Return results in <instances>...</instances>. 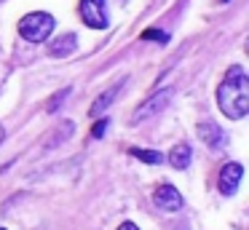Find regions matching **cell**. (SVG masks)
Wrapping results in <instances>:
<instances>
[{"mask_svg":"<svg viewBox=\"0 0 249 230\" xmlns=\"http://www.w3.org/2000/svg\"><path fill=\"white\" fill-rule=\"evenodd\" d=\"M241 177H244V166H241V163H228V166H222L220 179H217V187H220L222 195H236L238 185H241Z\"/></svg>","mask_w":249,"mask_h":230,"instance_id":"5b68a950","label":"cell"},{"mask_svg":"<svg viewBox=\"0 0 249 230\" xmlns=\"http://www.w3.org/2000/svg\"><path fill=\"white\" fill-rule=\"evenodd\" d=\"M75 48H78V37L72 35V32H67V35L56 37V40L51 43L49 53H51V56H67V53H72Z\"/></svg>","mask_w":249,"mask_h":230,"instance_id":"ba28073f","label":"cell"},{"mask_svg":"<svg viewBox=\"0 0 249 230\" xmlns=\"http://www.w3.org/2000/svg\"><path fill=\"white\" fill-rule=\"evenodd\" d=\"M131 155L140 158L142 163H161V160H163L161 153H156V150H142V147H131Z\"/></svg>","mask_w":249,"mask_h":230,"instance_id":"8fae6325","label":"cell"},{"mask_svg":"<svg viewBox=\"0 0 249 230\" xmlns=\"http://www.w3.org/2000/svg\"><path fill=\"white\" fill-rule=\"evenodd\" d=\"M121 86H124V80H121V83H115V86H110V88L105 91V94L99 96L97 102H94V105H91V115H99V112H105V110H107V107H110V102H113L115 96H118Z\"/></svg>","mask_w":249,"mask_h":230,"instance_id":"30bf717a","label":"cell"},{"mask_svg":"<svg viewBox=\"0 0 249 230\" xmlns=\"http://www.w3.org/2000/svg\"><path fill=\"white\" fill-rule=\"evenodd\" d=\"M153 201H156V206L163 209V212H179V209H182V193L174 185H161L153 193Z\"/></svg>","mask_w":249,"mask_h":230,"instance_id":"8992f818","label":"cell"},{"mask_svg":"<svg viewBox=\"0 0 249 230\" xmlns=\"http://www.w3.org/2000/svg\"><path fill=\"white\" fill-rule=\"evenodd\" d=\"M142 40H158V43H166V40H169V35H166V32H161V30H147V32H142Z\"/></svg>","mask_w":249,"mask_h":230,"instance_id":"7c38bea8","label":"cell"},{"mask_svg":"<svg viewBox=\"0 0 249 230\" xmlns=\"http://www.w3.org/2000/svg\"><path fill=\"white\" fill-rule=\"evenodd\" d=\"M198 137L204 139V142L209 144L212 150L225 147V142H228L225 131H222V128L217 126V123H201V126H198Z\"/></svg>","mask_w":249,"mask_h":230,"instance_id":"52a82bcc","label":"cell"},{"mask_svg":"<svg viewBox=\"0 0 249 230\" xmlns=\"http://www.w3.org/2000/svg\"><path fill=\"white\" fill-rule=\"evenodd\" d=\"M169 99H172V88H161V91H156V94H153L150 99L142 102V105L137 107V112L131 115V123L147 121V118H153V115H158V112H163V107L169 105Z\"/></svg>","mask_w":249,"mask_h":230,"instance_id":"277c9868","label":"cell"},{"mask_svg":"<svg viewBox=\"0 0 249 230\" xmlns=\"http://www.w3.org/2000/svg\"><path fill=\"white\" fill-rule=\"evenodd\" d=\"M54 27H56V21H54L51 14H46V11H33V14H27V16L19 19L17 30L27 43H43L46 37L54 32Z\"/></svg>","mask_w":249,"mask_h":230,"instance_id":"7a4b0ae2","label":"cell"},{"mask_svg":"<svg viewBox=\"0 0 249 230\" xmlns=\"http://www.w3.org/2000/svg\"><path fill=\"white\" fill-rule=\"evenodd\" d=\"M0 3H3V0H0Z\"/></svg>","mask_w":249,"mask_h":230,"instance_id":"e0dca14e","label":"cell"},{"mask_svg":"<svg viewBox=\"0 0 249 230\" xmlns=\"http://www.w3.org/2000/svg\"><path fill=\"white\" fill-rule=\"evenodd\" d=\"M105 128H107V121H99V123H97V126H94V128H91V134H94V137H97V139H99V137H105Z\"/></svg>","mask_w":249,"mask_h":230,"instance_id":"4fadbf2b","label":"cell"},{"mask_svg":"<svg viewBox=\"0 0 249 230\" xmlns=\"http://www.w3.org/2000/svg\"><path fill=\"white\" fill-rule=\"evenodd\" d=\"M217 105L231 121H241L249 112V78L241 67H231L217 88Z\"/></svg>","mask_w":249,"mask_h":230,"instance_id":"6da1fadb","label":"cell"},{"mask_svg":"<svg viewBox=\"0 0 249 230\" xmlns=\"http://www.w3.org/2000/svg\"><path fill=\"white\" fill-rule=\"evenodd\" d=\"M3 137H6V134H3V126H0V142H3Z\"/></svg>","mask_w":249,"mask_h":230,"instance_id":"9a60e30c","label":"cell"},{"mask_svg":"<svg viewBox=\"0 0 249 230\" xmlns=\"http://www.w3.org/2000/svg\"><path fill=\"white\" fill-rule=\"evenodd\" d=\"M118 230H140V228H137V225L134 222H124V225H121V228Z\"/></svg>","mask_w":249,"mask_h":230,"instance_id":"5bb4252c","label":"cell"},{"mask_svg":"<svg viewBox=\"0 0 249 230\" xmlns=\"http://www.w3.org/2000/svg\"><path fill=\"white\" fill-rule=\"evenodd\" d=\"M190 158H193V153H190L188 144H177V147H172V153H169V163H172L174 169H188Z\"/></svg>","mask_w":249,"mask_h":230,"instance_id":"9c48e42d","label":"cell"},{"mask_svg":"<svg viewBox=\"0 0 249 230\" xmlns=\"http://www.w3.org/2000/svg\"><path fill=\"white\" fill-rule=\"evenodd\" d=\"M0 230H6V228H0Z\"/></svg>","mask_w":249,"mask_h":230,"instance_id":"2e32d148","label":"cell"},{"mask_svg":"<svg viewBox=\"0 0 249 230\" xmlns=\"http://www.w3.org/2000/svg\"><path fill=\"white\" fill-rule=\"evenodd\" d=\"M78 11H81L83 24L91 27V30H105V27H107V8H105V0H81Z\"/></svg>","mask_w":249,"mask_h":230,"instance_id":"3957f363","label":"cell"}]
</instances>
